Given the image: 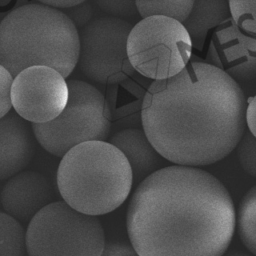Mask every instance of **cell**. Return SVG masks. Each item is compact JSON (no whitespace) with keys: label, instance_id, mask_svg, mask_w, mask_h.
Returning <instances> with one entry per match:
<instances>
[{"label":"cell","instance_id":"cell-7","mask_svg":"<svg viewBox=\"0 0 256 256\" xmlns=\"http://www.w3.org/2000/svg\"><path fill=\"white\" fill-rule=\"evenodd\" d=\"M192 47L182 23L163 16H151L132 27L127 40V55L134 71L158 81L180 73L188 65Z\"/></svg>","mask_w":256,"mask_h":256},{"label":"cell","instance_id":"cell-15","mask_svg":"<svg viewBox=\"0 0 256 256\" xmlns=\"http://www.w3.org/2000/svg\"><path fill=\"white\" fill-rule=\"evenodd\" d=\"M237 229L243 245L256 256V185L245 193L239 204Z\"/></svg>","mask_w":256,"mask_h":256},{"label":"cell","instance_id":"cell-17","mask_svg":"<svg viewBox=\"0 0 256 256\" xmlns=\"http://www.w3.org/2000/svg\"><path fill=\"white\" fill-rule=\"evenodd\" d=\"M0 256H28L22 224L0 212Z\"/></svg>","mask_w":256,"mask_h":256},{"label":"cell","instance_id":"cell-19","mask_svg":"<svg viewBox=\"0 0 256 256\" xmlns=\"http://www.w3.org/2000/svg\"><path fill=\"white\" fill-rule=\"evenodd\" d=\"M237 157L242 169L256 178V138L248 130H245L237 145Z\"/></svg>","mask_w":256,"mask_h":256},{"label":"cell","instance_id":"cell-24","mask_svg":"<svg viewBox=\"0 0 256 256\" xmlns=\"http://www.w3.org/2000/svg\"><path fill=\"white\" fill-rule=\"evenodd\" d=\"M245 121L247 130L256 138V95L251 97L247 103Z\"/></svg>","mask_w":256,"mask_h":256},{"label":"cell","instance_id":"cell-10","mask_svg":"<svg viewBox=\"0 0 256 256\" xmlns=\"http://www.w3.org/2000/svg\"><path fill=\"white\" fill-rule=\"evenodd\" d=\"M206 58L236 82L256 80V36L240 29L232 18L214 30Z\"/></svg>","mask_w":256,"mask_h":256},{"label":"cell","instance_id":"cell-20","mask_svg":"<svg viewBox=\"0 0 256 256\" xmlns=\"http://www.w3.org/2000/svg\"><path fill=\"white\" fill-rule=\"evenodd\" d=\"M95 3L102 11L112 17L126 20L138 15L135 1L132 0H98Z\"/></svg>","mask_w":256,"mask_h":256},{"label":"cell","instance_id":"cell-22","mask_svg":"<svg viewBox=\"0 0 256 256\" xmlns=\"http://www.w3.org/2000/svg\"><path fill=\"white\" fill-rule=\"evenodd\" d=\"M92 13H93V10H92L91 4L87 1H83L80 5L71 8L67 16L72 20V22L76 27L79 26L82 28L83 26H85L87 23L90 22Z\"/></svg>","mask_w":256,"mask_h":256},{"label":"cell","instance_id":"cell-21","mask_svg":"<svg viewBox=\"0 0 256 256\" xmlns=\"http://www.w3.org/2000/svg\"><path fill=\"white\" fill-rule=\"evenodd\" d=\"M13 79L10 72L0 65V119L6 116L12 109L10 92Z\"/></svg>","mask_w":256,"mask_h":256},{"label":"cell","instance_id":"cell-2","mask_svg":"<svg viewBox=\"0 0 256 256\" xmlns=\"http://www.w3.org/2000/svg\"><path fill=\"white\" fill-rule=\"evenodd\" d=\"M236 226L233 200L211 173L165 166L131 197L127 233L138 256H223Z\"/></svg>","mask_w":256,"mask_h":256},{"label":"cell","instance_id":"cell-25","mask_svg":"<svg viewBox=\"0 0 256 256\" xmlns=\"http://www.w3.org/2000/svg\"><path fill=\"white\" fill-rule=\"evenodd\" d=\"M83 1L82 0H48V1H40L41 4L52 7V8H65L71 9L80 5Z\"/></svg>","mask_w":256,"mask_h":256},{"label":"cell","instance_id":"cell-8","mask_svg":"<svg viewBox=\"0 0 256 256\" xmlns=\"http://www.w3.org/2000/svg\"><path fill=\"white\" fill-rule=\"evenodd\" d=\"M132 27L128 20L103 16L78 31V65L87 78L101 84H117L134 73L127 55Z\"/></svg>","mask_w":256,"mask_h":256},{"label":"cell","instance_id":"cell-23","mask_svg":"<svg viewBox=\"0 0 256 256\" xmlns=\"http://www.w3.org/2000/svg\"><path fill=\"white\" fill-rule=\"evenodd\" d=\"M101 256H138V254L131 245L115 242L105 245Z\"/></svg>","mask_w":256,"mask_h":256},{"label":"cell","instance_id":"cell-16","mask_svg":"<svg viewBox=\"0 0 256 256\" xmlns=\"http://www.w3.org/2000/svg\"><path fill=\"white\" fill-rule=\"evenodd\" d=\"M138 14L143 18L163 16L183 23L193 7L192 0H153L135 1Z\"/></svg>","mask_w":256,"mask_h":256},{"label":"cell","instance_id":"cell-26","mask_svg":"<svg viewBox=\"0 0 256 256\" xmlns=\"http://www.w3.org/2000/svg\"><path fill=\"white\" fill-rule=\"evenodd\" d=\"M225 256H250L248 254H245V253H242V252H231Z\"/></svg>","mask_w":256,"mask_h":256},{"label":"cell","instance_id":"cell-12","mask_svg":"<svg viewBox=\"0 0 256 256\" xmlns=\"http://www.w3.org/2000/svg\"><path fill=\"white\" fill-rule=\"evenodd\" d=\"M34 139L27 121L10 111L0 119V181L21 172L34 156Z\"/></svg>","mask_w":256,"mask_h":256},{"label":"cell","instance_id":"cell-14","mask_svg":"<svg viewBox=\"0 0 256 256\" xmlns=\"http://www.w3.org/2000/svg\"><path fill=\"white\" fill-rule=\"evenodd\" d=\"M231 18L227 0H196L187 19L182 23L192 46L201 50L208 33Z\"/></svg>","mask_w":256,"mask_h":256},{"label":"cell","instance_id":"cell-3","mask_svg":"<svg viewBox=\"0 0 256 256\" xmlns=\"http://www.w3.org/2000/svg\"><path fill=\"white\" fill-rule=\"evenodd\" d=\"M79 34L59 9L41 3L21 5L0 22V65L13 78L32 66H47L67 78L78 64Z\"/></svg>","mask_w":256,"mask_h":256},{"label":"cell","instance_id":"cell-18","mask_svg":"<svg viewBox=\"0 0 256 256\" xmlns=\"http://www.w3.org/2000/svg\"><path fill=\"white\" fill-rule=\"evenodd\" d=\"M230 14L235 24L256 36V1L228 0Z\"/></svg>","mask_w":256,"mask_h":256},{"label":"cell","instance_id":"cell-13","mask_svg":"<svg viewBox=\"0 0 256 256\" xmlns=\"http://www.w3.org/2000/svg\"><path fill=\"white\" fill-rule=\"evenodd\" d=\"M126 157L133 182L138 184L152 173L165 167V159L155 150L143 129L127 128L115 133L109 141Z\"/></svg>","mask_w":256,"mask_h":256},{"label":"cell","instance_id":"cell-5","mask_svg":"<svg viewBox=\"0 0 256 256\" xmlns=\"http://www.w3.org/2000/svg\"><path fill=\"white\" fill-rule=\"evenodd\" d=\"M25 241L28 256H101L105 234L96 216L54 201L30 220Z\"/></svg>","mask_w":256,"mask_h":256},{"label":"cell","instance_id":"cell-9","mask_svg":"<svg viewBox=\"0 0 256 256\" xmlns=\"http://www.w3.org/2000/svg\"><path fill=\"white\" fill-rule=\"evenodd\" d=\"M16 114L32 124L54 120L64 110L69 96L65 78L47 66H32L17 74L11 86Z\"/></svg>","mask_w":256,"mask_h":256},{"label":"cell","instance_id":"cell-4","mask_svg":"<svg viewBox=\"0 0 256 256\" xmlns=\"http://www.w3.org/2000/svg\"><path fill=\"white\" fill-rule=\"evenodd\" d=\"M56 183L63 201L74 210L99 216L120 207L133 185L131 167L106 141L81 143L61 159Z\"/></svg>","mask_w":256,"mask_h":256},{"label":"cell","instance_id":"cell-11","mask_svg":"<svg viewBox=\"0 0 256 256\" xmlns=\"http://www.w3.org/2000/svg\"><path fill=\"white\" fill-rule=\"evenodd\" d=\"M53 192L49 180L37 171H21L5 183L1 204L8 215L19 222L30 220L45 206L52 203Z\"/></svg>","mask_w":256,"mask_h":256},{"label":"cell","instance_id":"cell-6","mask_svg":"<svg viewBox=\"0 0 256 256\" xmlns=\"http://www.w3.org/2000/svg\"><path fill=\"white\" fill-rule=\"evenodd\" d=\"M67 85L68 101L60 115L31 127L38 143L56 157H63L84 142L105 141L111 129L110 110L104 95L85 81L70 80Z\"/></svg>","mask_w":256,"mask_h":256},{"label":"cell","instance_id":"cell-1","mask_svg":"<svg viewBox=\"0 0 256 256\" xmlns=\"http://www.w3.org/2000/svg\"><path fill=\"white\" fill-rule=\"evenodd\" d=\"M246 98L238 82L206 62L153 81L141 106L143 131L174 165L199 167L227 157L246 130Z\"/></svg>","mask_w":256,"mask_h":256}]
</instances>
